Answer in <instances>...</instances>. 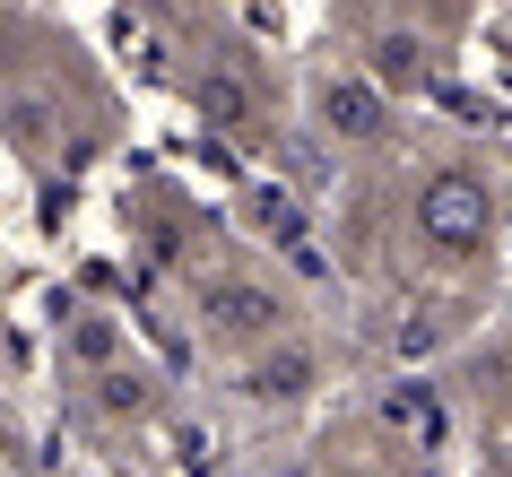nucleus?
<instances>
[{
	"label": "nucleus",
	"mask_w": 512,
	"mask_h": 477,
	"mask_svg": "<svg viewBox=\"0 0 512 477\" xmlns=\"http://www.w3.org/2000/svg\"><path fill=\"white\" fill-rule=\"evenodd\" d=\"M148 391H157L148 373H131V365H105V382H96V408H105V417H148Z\"/></svg>",
	"instance_id": "7"
},
{
	"label": "nucleus",
	"mask_w": 512,
	"mask_h": 477,
	"mask_svg": "<svg viewBox=\"0 0 512 477\" xmlns=\"http://www.w3.org/2000/svg\"><path fill=\"white\" fill-rule=\"evenodd\" d=\"M391 87L374 79V70H322V87H313V122H322V139H339V148H374L382 131H391Z\"/></svg>",
	"instance_id": "3"
},
{
	"label": "nucleus",
	"mask_w": 512,
	"mask_h": 477,
	"mask_svg": "<svg viewBox=\"0 0 512 477\" xmlns=\"http://www.w3.org/2000/svg\"><path fill=\"white\" fill-rule=\"evenodd\" d=\"M365 70H374L391 96H417V87H426V27H417V18H391V27H374V44H365Z\"/></svg>",
	"instance_id": "6"
},
{
	"label": "nucleus",
	"mask_w": 512,
	"mask_h": 477,
	"mask_svg": "<svg viewBox=\"0 0 512 477\" xmlns=\"http://www.w3.org/2000/svg\"><path fill=\"white\" fill-rule=\"evenodd\" d=\"M191 313H200V330L209 339H226V347H270L278 330H287V295L270 287V278H200V295H191Z\"/></svg>",
	"instance_id": "2"
},
{
	"label": "nucleus",
	"mask_w": 512,
	"mask_h": 477,
	"mask_svg": "<svg viewBox=\"0 0 512 477\" xmlns=\"http://www.w3.org/2000/svg\"><path fill=\"white\" fill-rule=\"evenodd\" d=\"M417 243L443 252V261H486L495 252V183H486L478 165H443L417 183V209H408Z\"/></svg>",
	"instance_id": "1"
},
{
	"label": "nucleus",
	"mask_w": 512,
	"mask_h": 477,
	"mask_svg": "<svg viewBox=\"0 0 512 477\" xmlns=\"http://www.w3.org/2000/svg\"><path fill=\"white\" fill-rule=\"evenodd\" d=\"M70 347H79L87 365H105V356H113V330H105V321H79V339H70Z\"/></svg>",
	"instance_id": "8"
},
{
	"label": "nucleus",
	"mask_w": 512,
	"mask_h": 477,
	"mask_svg": "<svg viewBox=\"0 0 512 477\" xmlns=\"http://www.w3.org/2000/svg\"><path fill=\"white\" fill-rule=\"evenodd\" d=\"M191 113H200L209 131H252V122H261V87H252V70H235V61H200V70H191Z\"/></svg>",
	"instance_id": "5"
},
{
	"label": "nucleus",
	"mask_w": 512,
	"mask_h": 477,
	"mask_svg": "<svg viewBox=\"0 0 512 477\" xmlns=\"http://www.w3.org/2000/svg\"><path fill=\"white\" fill-rule=\"evenodd\" d=\"M304 391H322V347H313V339L278 330L270 347L243 356V399H261V408H296Z\"/></svg>",
	"instance_id": "4"
}]
</instances>
